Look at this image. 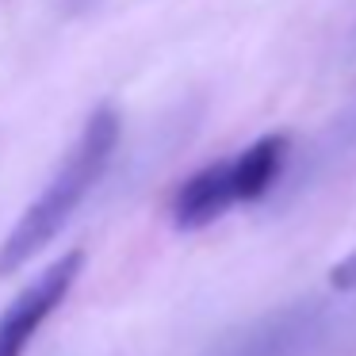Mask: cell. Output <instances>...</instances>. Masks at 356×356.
Returning a JSON list of instances; mask_svg holds the SVG:
<instances>
[{
  "instance_id": "cell-1",
  "label": "cell",
  "mask_w": 356,
  "mask_h": 356,
  "mask_svg": "<svg viewBox=\"0 0 356 356\" xmlns=\"http://www.w3.org/2000/svg\"><path fill=\"white\" fill-rule=\"evenodd\" d=\"M119 134H123V123H119V111L111 104L96 108L85 119L77 142L65 149L54 177L42 184L39 200L27 203L19 222L0 241V276H16L31 257H39L62 234V226L85 203V195L104 180V172H108L111 157L119 149Z\"/></svg>"
},
{
  "instance_id": "cell-2",
  "label": "cell",
  "mask_w": 356,
  "mask_h": 356,
  "mask_svg": "<svg viewBox=\"0 0 356 356\" xmlns=\"http://www.w3.org/2000/svg\"><path fill=\"white\" fill-rule=\"evenodd\" d=\"M287 157H291L287 134H264L253 146L238 149L234 157H222V161L200 169L172 192V226L177 230H203L238 203H253L268 195L276 180L284 177Z\"/></svg>"
},
{
  "instance_id": "cell-3",
  "label": "cell",
  "mask_w": 356,
  "mask_h": 356,
  "mask_svg": "<svg viewBox=\"0 0 356 356\" xmlns=\"http://www.w3.org/2000/svg\"><path fill=\"white\" fill-rule=\"evenodd\" d=\"M85 272V253L81 249H70L62 253L47 272L31 280L16 299L8 302V310L0 314V356H24L27 345L35 341V333L42 330L50 314L70 299L73 284Z\"/></svg>"
},
{
  "instance_id": "cell-4",
  "label": "cell",
  "mask_w": 356,
  "mask_h": 356,
  "mask_svg": "<svg viewBox=\"0 0 356 356\" xmlns=\"http://www.w3.org/2000/svg\"><path fill=\"white\" fill-rule=\"evenodd\" d=\"M325 341L322 302H291L226 337L211 356H310Z\"/></svg>"
},
{
  "instance_id": "cell-5",
  "label": "cell",
  "mask_w": 356,
  "mask_h": 356,
  "mask_svg": "<svg viewBox=\"0 0 356 356\" xmlns=\"http://www.w3.org/2000/svg\"><path fill=\"white\" fill-rule=\"evenodd\" d=\"M330 284L337 291H356V253H348L345 261H337L330 268Z\"/></svg>"
},
{
  "instance_id": "cell-6",
  "label": "cell",
  "mask_w": 356,
  "mask_h": 356,
  "mask_svg": "<svg viewBox=\"0 0 356 356\" xmlns=\"http://www.w3.org/2000/svg\"><path fill=\"white\" fill-rule=\"evenodd\" d=\"M77 4H88V0H77Z\"/></svg>"
}]
</instances>
